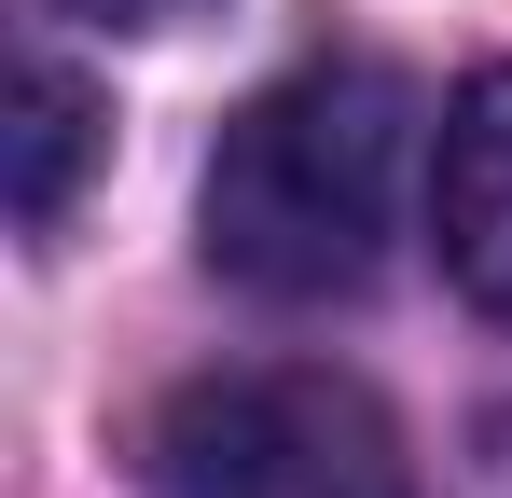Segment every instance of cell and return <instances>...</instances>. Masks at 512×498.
<instances>
[{
    "mask_svg": "<svg viewBox=\"0 0 512 498\" xmlns=\"http://www.w3.org/2000/svg\"><path fill=\"white\" fill-rule=\"evenodd\" d=\"M153 498H416L402 429L346 374H194L153 415Z\"/></svg>",
    "mask_w": 512,
    "mask_h": 498,
    "instance_id": "7a4b0ae2",
    "label": "cell"
},
{
    "mask_svg": "<svg viewBox=\"0 0 512 498\" xmlns=\"http://www.w3.org/2000/svg\"><path fill=\"white\" fill-rule=\"evenodd\" d=\"M84 153H97V97L56 70V56H28V70H14V222H28V236L70 222Z\"/></svg>",
    "mask_w": 512,
    "mask_h": 498,
    "instance_id": "277c9868",
    "label": "cell"
},
{
    "mask_svg": "<svg viewBox=\"0 0 512 498\" xmlns=\"http://www.w3.org/2000/svg\"><path fill=\"white\" fill-rule=\"evenodd\" d=\"M402 153H416V97L374 56H319V70L263 83L208 153V263L263 305L360 291L402 208Z\"/></svg>",
    "mask_w": 512,
    "mask_h": 498,
    "instance_id": "6da1fadb",
    "label": "cell"
},
{
    "mask_svg": "<svg viewBox=\"0 0 512 498\" xmlns=\"http://www.w3.org/2000/svg\"><path fill=\"white\" fill-rule=\"evenodd\" d=\"M429 236H443V277L485 319H512V70L457 83L443 153H429Z\"/></svg>",
    "mask_w": 512,
    "mask_h": 498,
    "instance_id": "3957f363",
    "label": "cell"
},
{
    "mask_svg": "<svg viewBox=\"0 0 512 498\" xmlns=\"http://www.w3.org/2000/svg\"><path fill=\"white\" fill-rule=\"evenodd\" d=\"M70 14H97V28H194L208 0H70Z\"/></svg>",
    "mask_w": 512,
    "mask_h": 498,
    "instance_id": "5b68a950",
    "label": "cell"
}]
</instances>
